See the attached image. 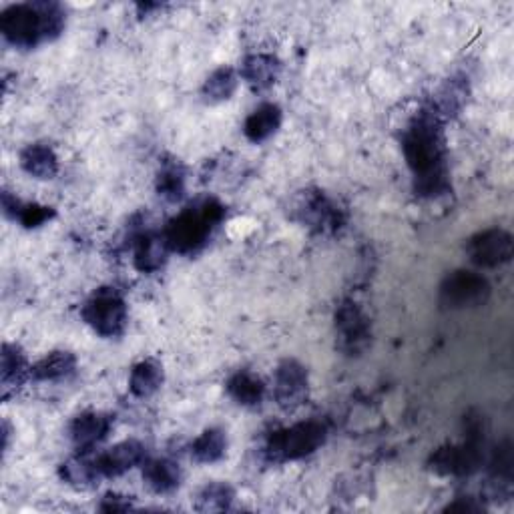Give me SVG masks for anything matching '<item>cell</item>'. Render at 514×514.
<instances>
[{"mask_svg": "<svg viewBox=\"0 0 514 514\" xmlns=\"http://www.w3.org/2000/svg\"><path fill=\"white\" fill-rule=\"evenodd\" d=\"M77 372V358L67 350H55L31 366V378L37 382H61Z\"/></svg>", "mask_w": 514, "mask_h": 514, "instance_id": "cell-23", "label": "cell"}, {"mask_svg": "<svg viewBox=\"0 0 514 514\" xmlns=\"http://www.w3.org/2000/svg\"><path fill=\"white\" fill-rule=\"evenodd\" d=\"M191 458L199 464L219 462L227 452V436L221 428L203 430L189 446Z\"/></svg>", "mask_w": 514, "mask_h": 514, "instance_id": "cell-27", "label": "cell"}, {"mask_svg": "<svg viewBox=\"0 0 514 514\" xmlns=\"http://www.w3.org/2000/svg\"><path fill=\"white\" fill-rule=\"evenodd\" d=\"M113 418L99 410H87L69 424V438L77 450H95L111 432Z\"/></svg>", "mask_w": 514, "mask_h": 514, "instance_id": "cell-14", "label": "cell"}, {"mask_svg": "<svg viewBox=\"0 0 514 514\" xmlns=\"http://www.w3.org/2000/svg\"><path fill=\"white\" fill-rule=\"evenodd\" d=\"M334 328H336V348L350 356L358 358L366 354L372 344V324L364 310L352 302L344 300L334 314Z\"/></svg>", "mask_w": 514, "mask_h": 514, "instance_id": "cell-8", "label": "cell"}, {"mask_svg": "<svg viewBox=\"0 0 514 514\" xmlns=\"http://www.w3.org/2000/svg\"><path fill=\"white\" fill-rule=\"evenodd\" d=\"M133 496H125V494H119V492H107L101 500V510L103 512H125V510H131L133 508Z\"/></svg>", "mask_w": 514, "mask_h": 514, "instance_id": "cell-29", "label": "cell"}, {"mask_svg": "<svg viewBox=\"0 0 514 514\" xmlns=\"http://www.w3.org/2000/svg\"><path fill=\"white\" fill-rule=\"evenodd\" d=\"M328 426L322 420H304L272 432L266 440L264 454L270 462H290L314 454L326 444Z\"/></svg>", "mask_w": 514, "mask_h": 514, "instance_id": "cell-4", "label": "cell"}, {"mask_svg": "<svg viewBox=\"0 0 514 514\" xmlns=\"http://www.w3.org/2000/svg\"><path fill=\"white\" fill-rule=\"evenodd\" d=\"M484 460L480 428L468 430V438L462 444H446L432 452L428 466L440 476H466L480 468Z\"/></svg>", "mask_w": 514, "mask_h": 514, "instance_id": "cell-7", "label": "cell"}, {"mask_svg": "<svg viewBox=\"0 0 514 514\" xmlns=\"http://www.w3.org/2000/svg\"><path fill=\"white\" fill-rule=\"evenodd\" d=\"M470 262L478 268L490 270L508 264L512 257V235L506 229L490 227L472 235L466 243Z\"/></svg>", "mask_w": 514, "mask_h": 514, "instance_id": "cell-10", "label": "cell"}, {"mask_svg": "<svg viewBox=\"0 0 514 514\" xmlns=\"http://www.w3.org/2000/svg\"><path fill=\"white\" fill-rule=\"evenodd\" d=\"M59 472L67 484H71L73 488H79V490L93 488L101 480L97 466H95L93 450H77L75 456L67 458L61 464Z\"/></svg>", "mask_w": 514, "mask_h": 514, "instance_id": "cell-22", "label": "cell"}, {"mask_svg": "<svg viewBox=\"0 0 514 514\" xmlns=\"http://www.w3.org/2000/svg\"><path fill=\"white\" fill-rule=\"evenodd\" d=\"M95 466L103 478H115L129 472L135 466H141L147 460V450L139 440H123L103 452H95Z\"/></svg>", "mask_w": 514, "mask_h": 514, "instance_id": "cell-12", "label": "cell"}, {"mask_svg": "<svg viewBox=\"0 0 514 514\" xmlns=\"http://www.w3.org/2000/svg\"><path fill=\"white\" fill-rule=\"evenodd\" d=\"M3 209L7 217L19 221L27 229H37L57 215L53 207L41 203H25L19 197L11 195V191H3Z\"/></svg>", "mask_w": 514, "mask_h": 514, "instance_id": "cell-21", "label": "cell"}, {"mask_svg": "<svg viewBox=\"0 0 514 514\" xmlns=\"http://www.w3.org/2000/svg\"><path fill=\"white\" fill-rule=\"evenodd\" d=\"M133 247V264L141 274H153L163 268L167 260L169 245L165 235L155 229H139L131 235Z\"/></svg>", "mask_w": 514, "mask_h": 514, "instance_id": "cell-13", "label": "cell"}, {"mask_svg": "<svg viewBox=\"0 0 514 514\" xmlns=\"http://www.w3.org/2000/svg\"><path fill=\"white\" fill-rule=\"evenodd\" d=\"M235 500V490L227 482H207L195 496V510L199 512H223L229 510Z\"/></svg>", "mask_w": 514, "mask_h": 514, "instance_id": "cell-28", "label": "cell"}, {"mask_svg": "<svg viewBox=\"0 0 514 514\" xmlns=\"http://www.w3.org/2000/svg\"><path fill=\"white\" fill-rule=\"evenodd\" d=\"M227 394L231 400H235L243 408H257L262 406L266 398V384L260 376H255L249 370H239L235 372L227 384H225Z\"/></svg>", "mask_w": 514, "mask_h": 514, "instance_id": "cell-20", "label": "cell"}, {"mask_svg": "<svg viewBox=\"0 0 514 514\" xmlns=\"http://www.w3.org/2000/svg\"><path fill=\"white\" fill-rule=\"evenodd\" d=\"M67 13L57 3L11 5L0 15V31L17 49H37L63 35Z\"/></svg>", "mask_w": 514, "mask_h": 514, "instance_id": "cell-2", "label": "cell"}, {"mask_svg": "<svg viewBox=\"0 0 514 514\" xmlns=\"http://www.w3.org/2000/svg\"><path fill=\"white\" fill-rule=\"evenodd\" d=\"M185 183V167L177 159H163L155 179L157 195L169 203H177L185 195Z\"/></svg>", "mask_w": 514, "mask_h": 514, "instance_id": "cell-25", "label": "cell"}, {"mask_svg": "<svg viewBox=\"0 0 514 514\" xmlns=\"http://www.w3.org/2000/svg\"><path fill=\"white\" fill-rule=\"evenodd\" d=\"M239 79H243L251 91H266L276 85L282 73V63L276 55L253 53L247 55L239 67Z\"/></svg>", "mask_w": 514, "mask_h": 514, "instance_id": "cell-15", "label": "cell"}, {"mask_svg": "<svg viewBox=\"0 0 514 514\" xmlns=\"http://www.w3.org/2000/svg\"><path fill=\"white\" fill-rule=\"evenodd\" d=\"M21 167L35 179L51 181L59 175V157L49 143H31L21 151Z\"/></svg>", "mask_w": 514, "mask_h": 514, "instance_id": "cell-19", "label": "cell"}, {"mask_svg": "<svg viewBox=\"0 0 514 514\" xmlns=\"http://www.w3.org/2000/svg\"><path fill=\"white\" fill-rule=\"evenodd\" d=\"M239 87V73L231 67L215 69L201 87V97L207 105H219L229 101Z\"/></svg>", "mask_w": 514, "mask_h": 514, "instance_id": "cell-26", "label": "cell"}, {"mask_svg": "<svg viewBox=\"0 0 514 514\" xmlns=\"http://www.w3.org/2000/svg\"><path fill=\"white\" fill-rule=\"evenodd\" d=\"M490 298V284L484 276L468 270H456L440 286V304L450 310L478 308Z\"/></svg>", "mask_w": 514, "mask_h": 514, "instance_id": "cell-9", "label": "cell"}, {"mask_svg": "<svg viewBox=\"0 0 514 514\" xmlns=\"http://www.w3.org/2000/svg\"><path fill=\"white\" fill-rule=\"evenodd\" d=\"M31 366L25 352L17 344L3 346V362H0V384H3V398L9 400L21 390L31 378Z\"/></svg>", "mask_w": 514, "mask_h": 514, "instance_id": "cell-16", "label": "cell"}, {"mask_svg": "<svg viewBox=\"0 0 514 514\" xmlns=\"http://www.w3.org/2000/svg\"><path fill=\"white\" fill-rule=\"evenodd\" d=\"M81 318L97 336L109 340L121 338L129 322L127 302L117 288H99L83 304Z\"/></svg>", "mask_w": 514, "mask_h": 514, "instance_id": "cell-6", "label": "cell"}, {"mask_svg": "<svg viewBox=\"0 0 514 514\" xmlns=\"http://www.w3.org/2000/svg\"><path fill=\"white\" fill-rule=\"evenodd\" d=\"M274 396L280 408L296 410L310 396V378L308 370L294 358H286L276 368L274 378Z\"/></svg>", "mask_w": 514, "mask_h": 514, "instance_id": "cell-11", "label": "cell"}, {"mask_svg": "<svg viewBox=\"0 0 514 514\" xmlns=\"http://www.w3.org/2000/svg\"><path fill=\"white\" fill-rule=\"evenodd\" d=\"M402 151L412 171L418 195L436 197L448 191L446 139L440 113L434 109L416 113L402 133Z\"/></svg>", "mask_w": 514, "mask_h": 514, "instance_id": "cell-1", "label": "cell"}, {"mask_svg": "<svg viewBox=\"0 0 514 514\" xmlns=\"http://www.w3.org/2000/svg\"><path fill=\"white\" fill-rule=\"evenodd\" d=\"M284 121V113L280 109V105L276 103H262L257 109H253L245 123H243V135L251 141V143H266L268 139H272Z\"/></svg>", "mask_w": 514, "mask_h": 514, "instance_id": "cell-17", "label": "cell"}, {"mask_svg": "<svg viewBox=\"0 0 514 514\" xmlns=\"http://www.w3.org/2000/svg\"><path fill=\"white\" fill-rule=\"evenodd\" d=\"M290 217L320 235H334L346 225V211L322 189H304L290 203Z\"/></svg>", "mask_w": 514, "mask_h": 514, "instance_id": "cell-5", "label": "cell"}, {"mask_svg": "<svg viewBox=\"0 0 514 514\" xmlns=\"http://www.w3.org/2000/svg\"><path fill=\"white\" fill-rule=\"evenodd\" d=\"M225 217V207L215 197H201L181 209L163 229L169 251L191 255L205 247L217 225Z\"/></svg>", "mask_w": 514, "mask_h": 514, "instance_id": "cell-3", "label": "cell"}, {"mask_svg": "<svg viewBox=\"0 0 514 514\" xmlns=\"http://www.w3.org/2000/svg\"><path fill=\"white\" fill-rule=\"evenodd\" d=\"M141 468L147 488L155 494H171L181 486L183 472L171 458H147Z\"/></svg>", "mask_w": 514, "mask_h": 514, "instance_id": "cell-18", "label": "cell"}, {"mask_svg": "<svg viewBox=\"0 0 514 514\" xmlns=\"http://www.w3.org/2000/svg\"><path fill=\"white\" fill-rule=\"evenodd\" d=\"M163 366L155 358H145L131 368L129 390L137 398H149L163 386Z\"/></svg>", "mask_w": 514, "mask_h": 514, "instance_id": "cell-24", "label": "cell"}]
</instances>
